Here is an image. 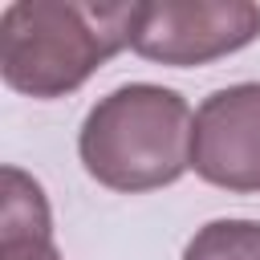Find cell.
<instances>
[{"label":"cell","mask_w":260,"mask_h":260,"mask_svg":"<svg viewBox=\"0 0 260 260\" xmlns=\"http://www.w3.org/2000/svg\"><path fill=\"white\" fill-rule=\"evenodd\" d=\"M138 4L16 0L0 16V73L28 98H65L130 45Z\"/></svg>","instance_id":"obj_1"},{"label":"cell","mask_w":260,"mask_h":260,"mask_svg":"<svg viewBox=\"0 0 260 260\" xmlns=\"http://www.w3.org/2000/svg\"><path fill=\"white\" fill-rule=\"evenodd\" d=\"M195 118L187 102L150 81L106 93L81 122V167L110 191H154L191 167Z\"/></svg>","instance_id":"obj_2"},{"label":"cell","mask_w":260,"mask_h":260,"mask_svg":"<svg viewBox=\"0 0 260 260\" xmlns=\"http://www.w3.org/2000/svg\"><path fill=\"white\" fill-rule=\"evenodd\" d=\"M260 32V8L248 0H162L138 4L130 49L158 65H207L252 45Z\"/></svg>","instance_id":"obj_3"},{"label":"cell","mask_w":260,"mask_h":260,"mask_svg":"<svg viewBox=\"0 0 260 260\" xmlns=\"http://www.w3.org/2000/svg\"><path fill=\"white\" fill-rule=\"evenodd\" d=\"M191 167L223 191H260V81L215 89L195 110Z\"/></svg>","instance_id":"obj_4"},{"label":"cell","mask_w":260,"mask_h":260,"mask_svg":"<svg viewBox=\"0 0 260 260\" xmlns=\"http://www.w3.org/2000/svg\"><path fill=\"white\" fill-rule=\"evenodd\" d=\"M0 183V260H61L41 183L20 167H4Z\"/></svg>","instance_id":"obj_5"},{"label":"cell","mask_w":260,"mask_h":260,"mask_svg":"<svg viewBox=\"0 0 260 260\" xmlns=\"http://www.w3.org/2000/svg\"><path fill=\"white\" fill-rule=\"evenodd\" d=\"M183 260H260V223L211 219L191 236Z\"/></svg>","instance_id":"obj_6"}]
</instances>
